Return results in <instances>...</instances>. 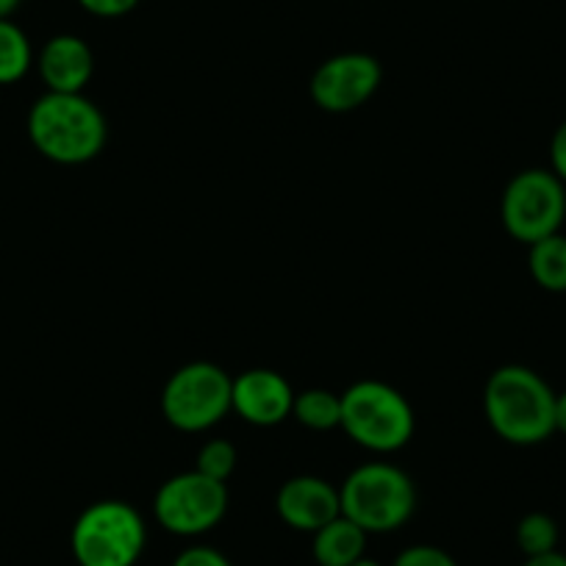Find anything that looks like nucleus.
Segmentation results:
<instances>
[{"instance_id":"dca6fc26","label":"nucleus","mask_w":566,"mask_h":566,"mask_svg":"<svg viewBox=\"0 0 566 566\" xmlns=\"http://www.w3.org/2000/svg\"><path fill=\"white\" fill-rule=\"evenodd\" d=\"M292 413L312 431H334L342 424V395L328 389H306L295 395Z\"/></svg>"},{"instance_id":"0eeeda50","label":"nucleus","mask_w":566,"mask_h":566,"mask_svg":"<svg viewBox=\"0 0 566 566\" xmlns=\"http://www.w3.org/2000/svg\"><path fill=\"white\" fill-rule=\"evenodd\" d=\"M500 217L505 231L522 244L560 233L566 217V184L542 167L516 172L503 192Z\"/></svg>"},{"instance_id":"6ab92c4d","label":"nucleus","mask_w":566,"mask_h":566,"mask_svg":"<svg viewBox=\"0 0 566 566\" xmlns=\"http://www.w3.org/2000/svg\"><path fill=\"white\" fill-rule=\"evenodd\" d=\"M391 566H459L450 553H444L442 547H433V544H413L406 547L395 558Z\"/></svg>"},{"instance_id":"4be33fe9","label":"nucleus","mask_w":566,"mask_h":566,"mask_svg":"<svg viewBox=\"0 0 566 566\" xmlns=\"http://www.w3.org/2000/svg\"><path fill=\"white\" fill-rule=\"evenodd\" d=\"M549 165H553L555 176L566 184V123L555 128L553 142H549Z\"/></svg>"},{"instance_id":"a878e982","label":"nucleus","mask_w":566,"mask_h":566,"mask_svg":"<svg viewBox=\"0 0 566 566\" xmlns=\"http://www.w3.org/2000/svg\"><path fill=\"white\" fill-rule=\"evenodd\" d=\"M353 566H380L378 560H369V558H361V560H356V564Z\"/></svg>"},{"instance_id":"9d476101","label":"nucleus","mask_w":566,"mask_h":566,"mask_svg":"<svg viewBox=\"0 0 566 566\" xmlns=\"http://www.w3.org/2000/svg\"><path fill=\"white\" fill-rule=\"evenodd\" d=\"M275 511L295 531L317 533L319 527L342 516L339 489L317 475L290 478L277 489Z\"/></svg>"},{"instance_id":"f257e3e1","label":"nucleus","mask_w":566,"mask_h":566,"mask_svg":"<svg viewBox=\"0 0 566 566\" xmlns=\"http://www.w3.org/2000/svg\"><path fill=\"white\" fill-rule=\"evenodd\" d=\"M483 411L503 442L531 448L555 433V391L531 367L505 364L483 389Z\"/></svg>"},{"instance_id":"a211bd4d","label":"nucleus","mask_w":566,"mask_h":566,"mask_svg":"<svg viewBox=\"0 0 566 566\" xmlns=\"http://www.w3.org/2000/svg\"><path fill=\"white\" fill-rule=\"evenodd\" d=\"M237 461L239 453L228 439H211V442H206L203 448H200L195 470H198L200 475L211 478V481L226 483L228 478L233 475V470H237Z\"/></svg>"},{"instance_id":"20e7f679","label":"nucleus","mask_w":566,"mask_h":566,"mask_svg":"<svg viewBox=\"0 0 566 566\" xmlns=\"http://www.w3.org/2000/svg\"><path fill=\"white\" fill-rule=\"evenodd\" d=\"M413 408L384 380H358L342 391V424L347 437L373 453H395L413 437Z\"/></svg>"},{"instance_id":"393cba45","label":"nucleus","mask_w":566,"mask_h":566,"mask_svg":"<svg viewBox=\"0 0 566 566\" xmlns=\"http://www.w3.org/2000/svg\"><path fill=\"white\" fill-rule=\"evenodd\" d=\"M23 0H0V20H9Z\"/></svg>"},{"instance_id":"5701e85b","label":"nucleus","mask_w":566,"mask_h":566,"mask_svg":"<svg viewBox=\"0 0 566 566\" xmlns=\"http://www.w3.org/2000/svg\"><path fill=\"white\" fill-rule=\"evenodd\" d=\"M525 566H566V555L553 549V553H544V555H533V558L525 560Z\"/></svg>"},{"instance_id":"1a4fd4ad","label":"nucleus","mask_w":566,"mask_h":566,"mask_svg":"<svg viewBox=\"0 0 566 566\" xmlns=\"http://www.w3.org/2000/svg\"><path fill=\"white\" fill-rule=\"evenodd\" d=\"M380 64L369 53H339L317 67L312 78V97L323 112L345 114L364 106L378 92Z\"/></svg>"},{"instance_id":"4468645a","label":"nucleus","mask_w":566,"mask_h":566,"mask_svg":"<svg viewBox=\"0 0 566 566\" xmlns=\"http://www.w3.org/2000/svg\"><path fill=\"white\" fill-rule=\"evenodd\" d=\"M531 253H527V266H531L533 281L542 286V290L566 292V237L564 233H553L547 239H538V242L527 244Z\"/></svg>"},{"instance_id":"7ed1b4c3","label":"nucleus","mask_w":566,"mask_h":566,"mask_svg":"<svg viewBox=\"0 0 566 566\" xmlns=\"http://www.w3.org/2000/svg\"><path fill=\"white\" fill-rule=\"evenodd\" d=\"M342 516L367 533H391L417 511V486L395 464L373 461L353 470L339 486Z\"/></svg>"},{"instance_id":"f8f14e48","label":"nucleus","mask_w":566,"mask_h":566,"mask_svg":"<svg viewBox=\"0 0 566 566\" xmlns=\"http://www.w3.org/2000/svg\"><path fill=\"white\" fill-rule=\"evenodd\" d=\"M95 73V59L90 45L75 34H59L40 51V75L48 92H84Z\"/></svg>"},{"instance_id":"f03ea898","label":"nucleus","mask_w":566,"mask_h":566,"mask_svg":"<svg viewBox=\"0 0 566 566\" xmlns=\"http://www.w3.org/2000/svg\"><path fill=\"white\" fill-rule=\"evenodd\" d=\"M29 136L56 165H86L106 148L108 125L101 108L81 92H45L29 112Z\"/></svg>"},{"instance_id":"6e6552de","label":"nucleus","mask_w":566,"mask_h":566,"mask_svg":"<svg viewBox=\"0 0 566 566\" xmlns=\"http://www.w3.org/2000/svg\"><path fill=\"white\" fill-rule=\"evenodd\" d=\"M228 511L226 483L211 481L198 470L181 472L156 492L154 514L165 531L176 536H200L222 522Z\"/></svg>"},{"instance_id":"423d86ee","label":"nucleus","mask_w":566,"mask_h":566,"mask_svg":"<svg viewBox=\"0 0 566 566\" xmlns=\"http://www.w3.org/2000/svg\"><path fill=\"white\" fill-rule=\"evenodd\" d=\"M233 411V378L211 361L184 364L161 391V413L184 433L209 431Z\"/></svg>"},{"instance_id":"b1692460","label":"nucleus","mask_w":566,"mask_h":566,"mask_svg":"<svg viewBox=\"0 0 566 566\" xmlns=\"http://www.w3.org/2000/svg\"><path fill=\"white\" fill-rule=\"evenodd\" d=\"M555 431L566 433V391L555 395Z\"/></svg>"},{"instance_id":"9b49d317","label":"nucleus","mask_w":566,"mask_h":566,"mask_svg":"<svg viewBox=\"0 0 566 566\" xmlns=\"http://www.w3.org/2000/svg\"><path fill=\"white\" fill-rule=\"evenodd\" d=\"M295 391L275 369H248L233 378V411L250 424L272 428L292 413Z\"/></svg>"},{"instance_id":"f3484780","label":"nucleus","mask_w":566,"mask_h":566,"mask_svg":"<svg viewBox=\"0 0 566 566\" xmlns=\"http://www.w3.org/2000/svg\"><path fill=\"white\" fill-rule=\"evenodd\" d=\"M516 544H520V549L527 558L553 553L558 547V525H555L549 514L533 511V514L522 516L520 525H516Z\"/></svg>"},{"instance_id":"412c9836","label":"nucleus","mask_w":566,"mask_h":566,"mask_svg":"<svg viewBox=\"0 0 566 566\" xmlns=\"http://www.w3.org/2000/svg\"><path fill=\"white\" fill-rule=\"evenodd\" d=\"M136 3L139 0H78V7L95 18H123V14L134 12Z\"/></svg>"},{"instance_id":"2eb2a0df","label":"nucleus","mask_w":566,"mask_h":566,"mask_svg":"<svg viewBox=\"0 0 566 566\" xmlns=\"http://www.w3.org/2000/svg\"><path fill=\"white\" fill-rule=\"evenodd\" d=\"M34 62V51L20 25L12 20H0V86L18 84L25 78Z\"/></svg>"},{"instance_id":"aec40b11","label":"nucleus","mask_w":566,"mask_h":566,"mask_svg":"<svg viewBox=\"0 0 566 566\" xmlns=\"http://www.w3.org/2000/svg\"><path fill=\"white\" fill-rule=\"evenodd\" d=\"M172 566H231V560L214 547H189L172 560Z\"/></svg>"},{"instance_id":"ddd939ff","label":"nucleus","mask_w":566,"mask_h":566,"mask_svg":"<svg viewBox=\"0 0 566 566\" xmlns=\"http://www.w3.org/2000/svg\"><path fill=\"white\" fill-rule=\"evenodd\" d=\"M367 531L350 522L347 516H336L325 527L314 533V560L319 566H353L364 558L367 549Z\"/></svg>"},{"instance_id":"39448f33","label":"nucleus","mask_w":566,"mask_h":566,"mask_svg":"<svg viewBox=\"0 0 566 566\" xmlns=\"http://www.w3.org/2000/svg\"><path fill=\"white\" fill-rule=\"evenodd\" d=\"M148 542L139 511L123 500H101L81 511L73 525V555L78 566H134Z\"/></svg>"}]
</instances>
